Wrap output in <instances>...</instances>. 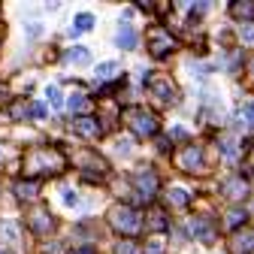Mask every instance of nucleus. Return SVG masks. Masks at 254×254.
I'll return each instance as SVG.
<instances>
[{"mask_svg":"<svg viewBox=\"0 0 254 254\" xmlns=\"http://www.w3.org/2000/svg\"><path fill=\"white\" fill-rule=\"evenodd\" d=\"M124 118H127V124L133 127V133H136V136H154V133H157V118H154L151 112L139 109V106L127 109Z\"/></svg>","mask_w":254,"mask_h":254,"instance_id":"f257e3e1","label":"nucleus"},{"mask_svg":"<svg viewBox=\"0 0 254 254\" xmlns=\"http://www.w3.org/2000/svg\"><path fill=\"white\" fill-rule=\"evenodd\" d=\"M145 85H148V91L154 94L157 100H164V103H176V85L170 82V76H161V73H148Z\"/></svg>","mask_w":254,"mask_h":254,"instance_id":"f03ea898","label":"nucleus"},{"mask_svg":"<svg viewBox=\"0 0 254 254\" xmlns=\"http://www.w3.org/2000/svg\"><path fill=\"white\" fill-rule=\"evenodd\" d=\"M112 224L124 233H136L139 230V215L130 209V206H115L112 209Z\"/></svg>","mask_w":254,"mask_h":254,"instance_id":"7ed1b4c3","label":"nucleus"},{"mask_svg":"<svg viewBox=\"0 0 254 254\" xmlns=\"http://www.w3.org/2000/svg\"><path fill=\"white\" fill-rule=\"evenodd\" d=\"M148 49H151L154 58H164V55H170L176 49V43H173V37L167 34L164 27H154L151 34H148Z\"/></svg>","mask_w":254,"mask_h":254,"instance_id":"20e7f679","label":"nucleus"},{"mask_svg":"<svg viewBox=\"0 0 254 254\" xmlns=\"http://www.w3.org/2000/svg\"><path fill=\"white\" fill-rule=\"evenodd\" d=\"M221 190H224V197H230V200H242L248 194V185H245L242 176H230V179L221 182Z\"/></svg>","mask_w":254,"mask_h":254,"instance_id":"39448f33","label":"nucleus"},{"mask_svg":"<svg viewBox=\"0 0 254 254\" xmlns=\"http://www.w3.org/2000/svg\"><path fill=\"white\" fill-rule=\"evenodd\" d=\"M136 188L142 190V194H145V200L154 194V190H157V179H154V173H148V170H142V173H136Z\"/></svg>","mask_w":254,"mask_h":254,"instance_id":"423d86ee","label":"nucleus"},{"mask_svg":"<svg viewBox=\"0 0 254 254\" xmlns=\"http://www.w3.org/2000/svg\"><path fill=\"white\" fill-rule=\"evenodd\" d=\"M115 43H118V49H124V52H130V49L136 46V30H133L130 24H124V27H118V34H115Z\"/></svg>","mask_w":254,"mask_h":254,"instance_id":"0eeeda50","label":"nucleus"},{"mask_svg":"<svg viewBox=\"0 0 254 254\" xmlns=\"http://www.w3.org/2000/svg\"><path fill=\"white\" fill-rule=\"evenodd\" d=\"M190 233H194L197 239H203V242H212V227H209V221H203V218H194L190 221Z\"/></svg>","mask_w":254,"mask_h":254,"instance_id":"6e6552de","label":"nucleus"},{"mask_svg":"<svg viewBox=\"0 0 254 254\" xmlns=\"http://www.w3.org/2000/svg\"><path fill=\"white\" fill-rule=\"evenodd\" d=\"M254 248V230H245V233H239L236 239H233V251L236 254H245V251H251Z\"/></svg>","mask_w":254,"mask_h":254,"instance_id":"1a4fd4ad","label":"nucleus"},{"mask_svg":"<svg viewBox=\"0 0 254 254\" xmlns=\"http://www.w3.org/2000/svg\"><path fill=\"white\" fill-rule=\"evenodd\" d=\"M67 61L76 64V67H85V64H91V55H88L85 46H73V49L67 52Z\"/></svg>","mask_w":254,"mask_h":254,"instance_id":"9d476101","label":"nucleus"},{"mask_svg":"<svg viewBox=\"0 0 254 254\" xmlns=\"http://www.w3.org/2000/svg\"><path fill=\"white\" fill-rule=\"evenodd\" d=\"M73 127H76V133H82V136H97L100 133V127H97V121H94V118H79Z\"/></svg>","mask_w":254,"mask_h":254,"instance_id":"9b49d317","label":"nucleus"},{"mask_svg":"<svg viewBox=\"0 0 254 254\" xmlns=\"http://www.w3.org/2000/svg\"><path fill=\"white\" fill-rule=\"evenodd\" d=\"M91 24H94V15L82 12V15H76V27H70V34L79 37V34H85V30H91Z\"/></svg>","mask_w":254,"mask_h":254,"instance_id":"f8f14e48","label":"nucleus"},{"mask_svg":"<svg viewBox=\"0 0 254 254\" xmlns=\"http://www.w3.org/2000/svg\"><path fill=\"white\" fill-rule=\"evenodd\" d=\"M179 164H182L185 170H194V167H200V148H188V151L179 157Z\"/></svg>","mask_w":254,"mask_h":254,"instance_id":"ddd939ff","label":"nucleus"},{"mask_svg":"<svg viewBox=\"0 0 254 254\" xmlns=\"http://www.w3.org/2000/svg\"><path fill=\"white\" fill-rule=\"evenodd\" d=\"M0 236H6L12 245L18 242V230H15V224H9V221H0Z\"/></svg>","mask_w":254,"mask_h":254,"instance_id":"4468645a","label":"nucleus"},{"mask_svg":"<svg viewBox=\"0 0 254 254\" xmlns=\"http://www.w3.org/2000/svg\"><path fill=\"white\" fill-rule=\"evenodd\" d=\"M236 18H254V3H233Z\"/></svg>","mask_w":254,"mask_h":254,"instance_id":"2eb2a0df","label":"nucleus"},{"mask_svg":"<svg viewBox=\"0 0 254 254\" xmlns=\"http://www.w3.org/2000/svg\"><path fill=\"white\" fill-rule=\"evenodd\" d=\"M15 194H18L21 200H30V197L37 194V185H34V182H27V185H15Z\"/></svg>","mask_w":254,"mask_h":254,"instance_id":"dca6fc26","label":"nucleus"},{"mask_svg":"<svg viewBox=\"0 0 254 254\" xmlns=\"http://www.w3.org/2000/svg\"><path fill=\"white\" fill-rule=\"evenodd\" d=\"M46 97H49V103H52V106H61V103H64L61 88H58V85H49V88H46Z\"/></svg>","mask_w":254,"mask_h":254,"instance_id":"f3484780","label":"nucleus"},{"mask_svg":"<svg viewBox=\"0 0 254 254\" xmlns=\"http://www.w3.org/2000/svg\"><path fill=\"white\" fill-rule=\"evenodd\" d=\"M170 203H173V206H188V194H185L182 188H173V190H170Z\"/></svg>","mask_w":254,"mask_h":254,"instance_id":"a211bd4d","label":"nucleus"},{"mask_svg":"<svg viewBox=\"0 0 254 254\" xmlns=\"http://www.w3.org/2000/svg\"><path fill=\"white\" fill-rule=\"evenodd\" d=\"M115 70H118V64H115V61H106V64H100V67H97V76H100V79H109Z\"/></svg>","mask_w":254,"mask_h":254,"instance_id":"6ab92c4d","label":"nucleus"},{"mask_svg":"<svg viewBox=\"0 0 254 254\" xmlns=\"http://www.w3.org/2000/svg\"><path fill=\"white\" fill-rule=\"evenodd\" d=\"M67 106H70L73 112H82V109H88V103H85V97H82V94H73Z\"/></svg>","mask_w":254,"mask_h":254,"instance_id":"aec40b11","label":"nucleus"},{"mask_svg":"<svg viewBox=\"0 0 254 254\" xmlns=\"http://www.w3.org/2000/svg\"><path fill=\"white\" fill-rule=\"evenodd\" d=\"M151 230H167V224H164V212H151Z\"/></svg>","mask_w":254,"mask_h":254,"instance_id":"412c9836","label":"nucleus"},{"mask_svg":"<svg viewBox=\"0 0 254 254\" xmlns=\"http://www.w3.org/2000/svg\"><path fill=\"white\" fill-rule=\"evenodd\" d=\"M115 254H136V245H133V242H118Z\"/></svg>","mask_w":254,"mask_h":254,"instance_id":"4be33fe9","label":"nucleus"},{"mask_svg":"<svg viewBox=\"0 0 254 254\" xmlns=\"http://www.w3.org/2000/svg\"><path fill=\"white\" fill-rule=\"evenodd\" d=\"M242 221H245V215H242V212H230V215H227V224H230V227H239Z\"/></svg>","mask_w":254,"mask_h":254,"instance_id":"5701e85b","label":"nucleus"},{"mask_svg":"<svg viewBox=\"0 0 254 254\" xmlns=\"http://www.w3.org/2000/svg\"><path fill=\"white\" fill-rule=\"evenodd\" d=\"M64 203H67V206H76V203H79L76 190H64Z\"/></svg>","mask_w":254,"mask_h":254,"instance_id":"b1692460","label":"nucleus"},{"mask_svg":"<svg viewBox=\"0 0 254 254\" xmlns=\"http://www.w3.org/2000/svg\"><path fill=\"white\" fill-rule=\"evenodd\" d=\"M40 27H43L40 21H30L27 24V37H40Z\"/></svg>","mask_w":254,"mask_h":254,"instance_id":"393cba45","label":"nucleus"},{"mask_svg":"<svg viewBox=\"0 0 254 254\" xmlns=\"http://www.w3.org/2000/svg\"><path fill=\"white\" fill-rule=\"evenodd\" d=\"M242 115H245V118L254 124V103H245V106H242Z\"/></svg>","mask_w":254,"mask_h":254,"instance_id":"a878e982","label":"nucleus"},{"mask_svg":"<svg viewBox=\"0 0 254 254\" xmlns=\"http://www.w3.org/2000/svg\"><path fill=\"white\" fill-rule=\"evenodd\" d=\"M148 254H164V248L157 245V242H151V248H148Z\"/></svg>","mask_w":254,"mask_h":254,"instance_id":"bb28decb","label":"nucleus"},{"mask_svg":"<svg viewBox=\"0 0 254 254\" xmlns=\"http://www.w3.org/2000/svg\"><path fill=\"white\" fill-rule=\"evenodd\" d=\"M73 254H97V251H94L91 245H85V248H79V251H73Z\"/></svg>","mask_w":254,"mask_h":254,"instance_id":"cd10ccee","label":"nucleus"},{"mask_svg":"<svg viewBox=\"0 0 254 254\" xmlns=\"http://www.w3.org/2000/svg\"><path fill=\"white\" fill-rule=\"evenodd\" d=\"M245 40H248V43L254 40V27H245Z\"/></svg>","mask_w":254,"mask_h":254,"instance_id":"c85d7f7f","label":"nucleus"}]
</instances>
